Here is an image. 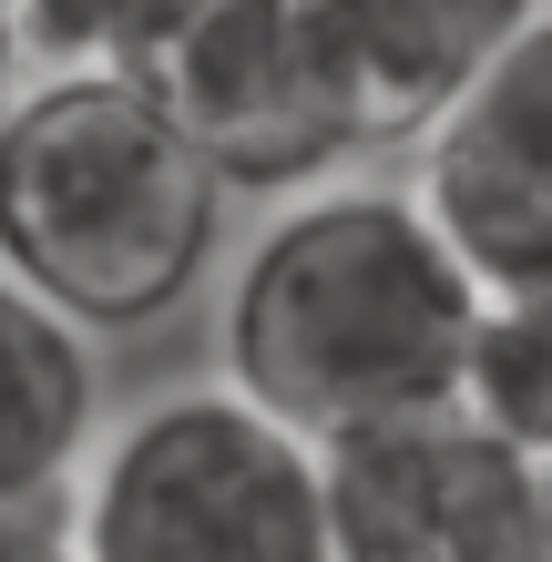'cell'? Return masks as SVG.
Returning a JSON list of instances; mask_svg holds the SVG:
<instances>
[{
  "mask_svg": "<svg viewBox=\"0 0 552 562\" xmlns=\"http://www.w3.org/2000/svg\"><path fill=\"white\" fill-rule=\"evenodd\" d=\"M481 286L461 246L409 184H307L256 225L225 277L215 358L256 409L307 429L317 450L348 429L461 400Z\"/></svg>",
  "mask_w": 552,
  "mask_h": 562,
  "instance_id": "obj_1",
  "label": "cell"
},
{
  "mask_svg": "<svg viewBox=\"0 0 552 562\" xmlns=\"http://www.w3.org/2000/svg\"><path fill=\"white\" fill-rule=\"evenodd\" d=\"M225 205L154 72L42 61L0 103V267L92 338L165 327L215 267Z\"/></svg>",
  "mask_w": 552,
  "mask_h": 562,
  "instance_id": "obj_2",
  "label": "cell"
},
{
  "mask_svg": "<svg viewBox=\"0 0 552 562\" xmlns=\"http://www.w3.org/2000/svg\"><path fill=\"white\" fill-rule=\"evenodd\" d=\"M72 542L82 562H338L328 450L236 379L165 389L92 440Z\"/></svg>",
  "mask_w": 552,
  "mask_h": 562,
  "instance_id": "obj_3",
  "label": "cell"
},
{
  "mask_svg": "<svg viewBox=\"0 0 552 562\" xmlns=\"http://www.w3.org/2000/svg\"><path fill=\"white\" fill-rule=\"evenodd\" d=\"M338 562H542V460L471 400L328 440Z\"/></svg>",
  "mask_w": 552,
  "mask_h": 562,
  "instance_id": "obj_4",
  "label": "cell"
},
{
  "mask_svg": "<svg viewBox=\"0 0 552 562\" xmlns=\"http://www.w3.org/2000/svg\"><path fill=\"white\" fill-rule=\"evenodd\" d=\"M154 92L174 103L184 144L215 164V184L256 194V205L328 184L359 154V123H348L338 82H328L307 0H205L165 42Z\"/></svg>",
  "mask_w": 552,
  "mask_h": 562,
  "instance_id": "obj_5",
  "label": "cell"
},
{
  "mask_svg": "<svg viewBox=\"0 0 552 562\" xmlns=\"http://www.w3.org/2000/svg\"><path fill=\"white\" fill-rule=\"evenodd\" d=\"M409 154V194L481 286L552 277V0L481 61L471 92Z\"/></svg>",
  "mask_w": 552,
  "mask_h": 562,
  "instance_id": "obj_6",
  "label": "cell"
},
{
  "mask_svg": "<svg viewBox=\"0 0 552 562\" xmlns=\"http://www.w3.org/2000/svg\"><path fill=\"white\" fill-rule=\"evenodd\" d=\"M542 0H307L359 144H419Z\"/></svg>",
  "mask_w": 552,
  "mask_h": 562,
  "instance_id": "obj_7",
  "label": "cell"
},
{
  "mask_svg": "<svg viewBox=\"0 0 552 562\" xmlns=\"http://www.w3.org/2000/svg\"><path fill=\"white\" fill-rule=\"evenodd\" d=\"M103 440V358L52 296L0 267V512L61 502Z\"/></svg>",
  "mask_w": 552,
  "mask_h": 562,
  "instance_id": "obj_8",
  "label": "cell"
},
{
  "mask_svg": "<svg viewBox=\"0 0 552 562\" xmlns=\"http://www.w3.org/2000/svg\"><path fill=\"white\" fill-rule=\"evenodd\" d=\"M461 400L492 419L502 440H522L532 460H552V277H522V286L481 296Z\"/></svg>",
  "mask_w": 552,
  "mask_h": 562,
  "instance_id": "obj_9",
  "label": "cell"
},
{
  "mask_svg": "<svg viewBox=\"0 0 552 562\" xmlns=\"http://www.w3.org/2000/svg\"><path fill=\"white\" fill-rule=\"evenodd\" d=\"M194 11L205 0H11L31 61H113V72H154Z\"/></svg>",
  "mask_w": 552,
  "mask_h": 562,
  "instance_id": "obj_10",
  "label": "cell"
},
{
  "mask_svg": "<svg viewBox=\"0 0 552 562\" xmlns=\"http://www.w3.org/2000/svg\"><path fill=\"white\" fill-rule=\"evenodd\" d=\"M0 562H82L72 512H61V502H11V512H0Z\"/></svg>",
  "mask_w": 552,
  "mask_h": 562,
  "instance_id": "obj_11",
  "label": "cell"
},
{
  "mask_svg": "<svg viewBox=\"0 0 552 562\" xmlns=\"http://www.w3.org/2000/svg\"><path fill=\"white\" fill-rule=\"evenodd\" d=\"M31 82V42H21V21H11V0H0V103Z\"/></svg>",
  "mask_w": 552,
  "mask_h": 562,
  "instance_id": "obj_12",
  "label": "cell"
},
{
  "mask_svg": "<svg viewBox=\"0 0 552 562\" xmlns=\"http://www.w3.org/2000/svg\"><path fill=\"white\" fill-rule=\"evenodd\" d=\"M542 562H552V460H542Z\"/></svg>",
  "mask_w": 552,
  "mask_h": 562,
  "instance_id": "obj_13",
  "label": "cell"
}]
</instances>
